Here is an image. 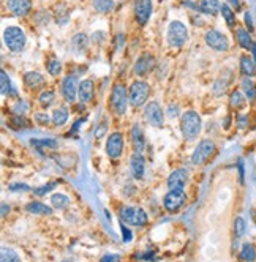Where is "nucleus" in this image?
Returning a JSON list of instances; mask_svg holds the SVG:
<instances>
[{"label": "nucleus", "instance_id": "nucleus-1", "mask_svg": "<svg viewBox=\"0 0 256 262\" xmlns=\"http://www.w3.org/2000/svg\"><path fill=\"white\" fill-rule=\"evenodd\" d=\"M180 128H182V135L188 141L195 139L199 135V131H201V117L195 111H187L182 115Z\"/></svg>", "mask_w": 256, "mask_h": 262}, {"label": "nucleus", "instance_id": "nucleus-2", "mask_svg": "<svg viewBox=\"0 0 256 262\" xmlns=\"http://www.w3.org/2000/svg\"><path fill=\"white\" fill-rule=\"evenodd\" d=\"M5 45L11 52H21L25 46V34L19 27H8L4 32Z\"/></svg>", "mask_w": 256, "mask_h": 262}, {"label": "nucleus", "instance_id": "nucleus-3", "mask_svg": "<svg viewBox=\"0 0 256 262\" xmlns=\"http://www.w3.org/2000/svg\"><path fill=\"white\" fill-rule=\"evenodd\" d=\"M130 101V96L126 93V89L122 84H116L111 92V108L117 115H123L126 111V105Z\"/></svg>", "mask_w": 256, "mask_h": 262}, {"label": "nucleus", "instance_id": "nucleus-4", "mask_svg": "<svg viewBox=\"0 0 256 262\" xmlns=\"http://www.w3.org/2000/svg\"><path fill=\"white\" fill-rule=\"evenodd\" d=\"M188 38V30L182 22L173 21L168 27V43L173 48H180Z\"/></svg>", "mask_w": 256, "mask_h": 262}, {"label": "nucleus", "instance_id": "nucleus-5", "mask_svg": "<svg viewBox=\"0 0 256 262\" xmlns=\"http://www.w3.org/2000/svg\"><path fill=\"white\" fill-rule=\"evenodd\" d=\"M120 220L125 224H132V226H144L149 220L147 213L138 209V207H123L120 210Z\"/></svg>", "mask_w": 256, "mask_h": 262}, {"label": "nucleus", "instance_id": "nucleus-6", "mask_svg": "<svg viewBox=\"0 0 256 262\" xmlns=\"http://www.w3.org/2000/svg\"><path fill=\"white\" fill-rule=\"evenodd\" d=\"M150 93V89L146 82L142 81H135L130 87V103L133 108H139L147 101V96Z\"/></svg>", "mask_w": 256, "mask_h": 262}, {"label": "nucleus", "instance_id": "nucleus-7", "mask_svg": "<svg viewBox=\"0 0 256 262\" xmlns=\"http://www.w3.org/2000/svg\"><path fill=\"white\" fill-rule=\"evenodd\" d=\"M215 152V144L209 139H204L198 144V147L195 149L191 155V163L193 165H204L207 163V159Z\"/></svg>", "mask_w": 256, "mask_h": 262}, {"label": "nucleus", "instance_id": "nucleus-8", "mask_svg": "<svg viewBox=\"0 0 256 262\" xmlns=\"http://www.w3.org/2000/svg\"><path fill=\"white\" fill-rule=\"evenodd\" d=\"M206 43H207L209 48L215 49L218 52H225V51L230 49V40H228V37L218 30H209L206 34Z\"/></svg>", "mask_w": 256, "mask_h": 262}, {"label": "nucleus", "instance_id": "nucleus-9", "mask_svg": "<svg viewBox=\"0 0 256 262\" xmlns=\"http://www.w3.org/2000/svg\"><path fill=\"white\" fill-rule=\"evenodd\" d=\"M187 196H185L183 190H171L166 196H165V209L169 210V212H177L182 206Z\"/></svg>", "mask_w": 256, "mask_h": 262}, {"label": "nucleus", "instance_id": "nucleus-10", "mask_svg": "<svg viewBox=\"0 0 256 262\" xmlns=\"http://www.w3.org/2000/svg\"><path fill=\"white\" fill-rule=\"evenodd\" d=\"M144 117L152 126H163V111L158 103H149L144 111Z\"/></svg>", "mask_w": 256, "mask_h": 262}, {"label": "nucleus", "instance_id": "nucleus-11", "mask_svg": "<svg viewBox=\"0 0 256 262\" xmlns=\"http://www.w3.org/2000/svg\"><path fill=\"white\" fill-rule=\"evenodd\" d=\"M123 152V138L120 133H112L106 141V153L111 158H119Z\"/></svg>", "mask_w": 256, "mask_h": 262}, {"label": "nucleus", "instance_id": "nucleus-12", "mask_svg": "<svg viewBox=\"0 0 256 262\" xmlns=\"http://www.w3.org/2000/svg\"><path fill=\"white\" fill-rule=\"evenodd\" d=\"M152 14V2L150 0H136L135 4V16L141 25H146Z\"/></svg>", "mask_w": 256, "mask_h": 262}, {"label": "nucleus", "instance_id": "nucleus-13", "mask_svg": "<svg viewBox=\"0 0 256 262\" xmlns=\"http://www.w3.org/2000/svg\"><path fill=\"white\" fill-rule=\"evenodd\" d=\"M78 89H79V84H78V79L76 76H67L62 82V95L63 98L68 101V103H73L76 100V93H78Z\"/></svg>", "mask_w": 256, "mask_h": 262}, {"label": "nucleus", "instance_id": "nucleus-14", "mask_svg": "<svg viewBox=\"0 0 256 262\" xmlns=\"http://www.w3.org/2000/svg\"><path fill=\"white\" fill-rule=\"evenodd\" d=\"M155 67V59L152 54L144 52L135 63V73L138 76H146L147 73H150Z\"/></svg>", "mask_w": 256, "mask_h": 262}, {"label": "nucleus", "instance_id": "nucleus-15", "mask_svg": "<svg viewBox=\"0 0 256 262\" xmlns=\"http://www.w3.org/2000/svg\"><path fill=\"white\" fill-rule=\"evenodd\" d=\"M188 180L187 169H177L168 177V188L169 190H182Z\"/></svg>", "mask_w": 256, "mask_h": 262}, {"label": "nucleus", "instance_id": "nucleus-16", "mask_svg": "<svg viewBox=\"0 0 256 262\" xmlns=\"http://www.w3.org/2000/svg\"><path fill=\"white\" fill-rule=\"evenodd\" d=\"M7 5H8V10L13 14H16V16H27L32 8L30 0H8Z\"/></svg>", "mask_w": 256, "mask_h": 262}, {"label": "nucleus", "instance_id": "nucleus-17", "mask_svg": "<svg viewBox=\"0 0 256 262\" xmlns=\"http://www.w3.org/2000/svg\"><path fill=\"white\" fill-rule=\"evenodd\" d=\"M78 96L81 100V103H89V101L93 98V82L90 79H85V81L79 82Z\"/></svg>", "mask_w": 256, "mask_h": 262}, {"label": "nucleus", "instance_id": "nucleus-18", "mask_svg": "<svg viewBox=\"0 0 256 262\" xmlns=\"http://www.w3.org/2000/svg\"><path fill=\"white\" fill-rule=\"evenodd\" d=\"M130 168H132V174H133L135 179H142V176H144V169H146V163H144V158L141 156V153L136 152V155L132 156Z\"/></svg>", "mask_w": 256, "mask_h": 262}, {"label": "nucleus", "instance_id": "nucleus-19", "mask_svg": "<svg viewBox=\"0 0 256 262\" xmlns=\"http://www.w3.org/2000/svg\"><path fill=\"white\" fill-rule=\"evenodd\" d=\"M236 37H237V43L240 45V48H244L247 51L253 49V40H251V34L248 28H237L236 30Z\"/></svg>", "mask_w": 256, "mask_h": 262}, {"label": "nucleus", "instance_id": "nucleus-20", "mask_svg": "<svg viewBox=\"0 0 256 262\" xmlns=\"http://www.w3.org/2000/svg\"><path fill=\"white\" fill-rule=\"evenodd\" d=\"M24 82H25V85L28 87V89L37 90L43 84H45V78H43L37 71H28L27 75L24 76Z\"/></svg>", "mask_w": 256, "mask_h": 262}, {"label": "nucleus", "instance_id": "nucleus-21", "mask_svg": "<svg viewBox=\"0 0 256 262\" xmlns=\"http://www.w3.org/2000/svg\"><path fill=\"white\" fill-rule=\"evenodd\" d=\"M132 141L135 145V150L138 153H142V150L146 147V141H144V135H142V129L139 125H135L132 129Z\"/></svg>", "mask_w": 256, "mask_h": 262}, {"label": "nucleus", "instance_id": "nucleus-22", "mask_svg": "<svg viewBox=\"0 0 256 262\" xmlns=\"http://www.w3.org/2000/svg\"><path fill=\"white\" fill-rule=\"evenodd\" d=\"M240 71H242V75L247 76V78H251L256 75V62L254 59H251V57H247L244 55L240 59Z\"/></svg>", "mask_w": 256, "mask_h": 262}, {"label": "nucleus", "instance_id": "nucleus-23", "mask_svg": "<svg viewBox=\"0 0 256 262\" xmlns=\"http://www.w3.org/2000/svg\"><path fill=\"white\" fill-rule=\"evenodd\" d=\"M73 48H75V51L78 52V54H82V52H85L87 51V46H89V38L85 37L84 34H78V35H75V38H73Z\"/></svg>", "mask_w": 256, "mask_h": 262}, {"label": "nucleus", "instance_id": "nucleus-24", "mask_svg": "<svg viewBox=\"0 0 256 262\" xmlns=\"http://www.w3.org/2000/svg\"><path fill=\"white\" fill-rule=\"evenodd\" d=\"M27 212H30V213H35V215H49L52 210L51 207H48L46 204H41V202H30V204H27Z\"/></svg>", "mask_w": 256, "mask_h": 262}, {"label": "nucleus", "instance_id": "nucleus-25", "mask_svg": "<svg viewBox=\"0 0 256 262\" xmlns=\"http://www.w3.org/2000/svg\"><path fill=\"white\" fill-rule=\"evenodd\" d=\"M201 11L204 14H210V16H213L217 11H220L218 0H203V2H201Z\"/></svg>", "mask_w": 256, "mask_h": 262}, {"label": "nucleus", "instance_id": "nucleus-26", "mask_svg": "<svg viewBox=\"0 0 256 262\" xmlns=\"http://www.w3.org/2000/svg\"><path fill=\"white\" fill-rule=\"evenodd\" d=\"M67 120H68V111L65 108H59V109H55L52 112V122H54V125L62 126V125L67 123Z\"/></svg>", "mask_w": 256, "mask_h": 262}, {"label": "nucleus", "instance_id": "nucleus-27", "mask_svg": "<svg viewBox=\"0 0 256 262\" xmlns=\"http://www.w3.org/2000/svg\"><path fill=\"white\" fill-rule=\"evenodd\" d=\"M220 11H221V14H223V18H225V21H226V24L230 25V27H234V24H236V14H234V10L230 7V5H221L220 7Z\"/></svg>", "mask_w": 256, "mask_h": 262}, {"label": "nucleus", "instance_id": "nucleus-28", "mask_svg": "<svg viewBox=\"0 0 256 262\" xmlns=\"http://www.w3.org/2000/svg\"><path fill=\"white\" fill-rule=\"evenodd\" d=\"M93 8L98 13L106 14V13L112 11V8H114V0H95V2H93Z\"/></svg>", "mask_w": 256, "mask_h": 262}, {"label": "nucleus", "instance_id": "nucleus-29", "mask_svg": "<svg viewBox=\"0 0 256 262\" xmlns=\"http://www.w3.org/2000/svg\"><path fill=\"white\" fill-rule=\"evenodd\" d=\"M239 257L242 260H254L256 259V251H254V246L251 243H245L244 246H242L240 250V254Z\"/></svg>", "mask_w": 256, "mask_h": 262}, {"label": "nucleus", "instance_id": "nucleus-30", "mask_svg": "<svg viewBox=\"0 0 256 262\" xmlns=\"http://www.w3.org/2000/svg\"><path fill=\"white\" fill-rule=\"evenodd\" d=\"M242 87H244V90H245V95L250 101H253L256 98V85L250 81V79H244L242 81Z\"/></svg>", "mask_w": 256, "mask_h": 262}, {"label": "nucleus", "instance_id": "nucleus-31", "mask_svg": "<svg viewBox=\"0 0 256 262\" xmlns=\"http://www.w3.org/2000/svg\"><path fill=\"white\" fill-rule=\"evenodd\" d=\"M51 202L55 209H65L68 204H70V199L65 196V194H54L51 198Z\"/></svg>", "mask_w": 256, "mask_h": 262}, {"label": "nucleus", "instance_id": "nucleus-32", "mask_svg": "<svg viewBox=\"0 0 256 262\" xmlns=\"http://www.w3.org/2000/svg\"><path fill=\"white\" fill-rule=\"evenodd\" d=\"M231 105L236 109H240V108L245 106V98H244V95H242L239 90H236V92L231 93Z\"/></svg>", "mask_w": 256, "mask_h": 262}, {"label": "nucleus", "instance_id": "nucleus-33", "mask_svg": "<svg viewBox=\"0 0 256 262\" xmlns=\"http://www.w3.org/2000/svg\"><path fill=\"white\" fill-rule=\"evenodd\" d=\"M40 103H41V106H43V108L51 106V105L54 103V92H51V90L43 92V93L40 95Z\"/></svg>", "mask_w": 256, "mask_h": 262}, {"label": "nucleus", "instance_id": "nucleus-34", "mask_svg": "<svg viewBox=\"0 0 256 262\" xmlns=\"http://www.w3.org/2000/svg\"><path fill=\"white\" fill-rule=\"evenodd\" d=\"M46 68H48V71H49V75L57 76V75H59V73H60V70H62V65H60V62H59V60L51 59V60L46 63Z\"/></svg>", "mask_w": 256, "mask_h": 262}, {"label": "nucleus", "instance_id": "nucleus-35", "mask_svg": "<svg viewBox=\"0 0 256 262\" xmlns=\"http://www.w3.org/2000/svg\"><path fill=\"white\" fill-rule=\"evenodd\" d=\"M18 260H19V256L13 250L2 248V262H18Z\"/></svg>", "mask_w": 256, "mask_h": 262}, {"label": "nucleus", "instance_id": "nucleus-36", "mask_svg": "<svg viewBox=\"0 0 256 262\" xmlns=\"http://www.w3.org/2000/svg\"><path fill=\"white\" fill-rule=\"evenodd\" d=\"M245 221H244V218H236V221H234V232H236V237H242L245 234Z\"/></svg>", "mask_w": 256, "mask_h": 262}, {"label": "nucleus", "instance_id": "nucleus-37", "mask_svg": "<svg viewBox=\"0 0 256 262\" xmlns=\"http://www.w3.org/2000/svg\"><path fill=\"white\" fill-rule=\"evenodd\" d=\"M0 78H2V93L4 95H10L11 92V81L8 78V75L5 71H2V75H0Z\"/></svg>", "mask_w": 256, "mask_h": 262}, {"label": "nucleus", "instance_id": "nucleus-38", "mask_svg": "<svg viewBox=\"0 0 256 262\" xmlns=\"http://www.w3.org/2000/svg\"><path fill=\"white\" fill-rule=\"evenodd\" d=\"M55 185H57V182H52V183H48V185L41 186V188H35V190H34V193H35V194H38V196H43V194L49 193L51 190H54V188H55Z\"/></svg>", "mask_w": 256, "mask_h": 262}, {"label": "nucleus", "instance_id": "nucleus-39", "mask_svg": "<svg viewBox=\"0 0 256 262\" xmlns=\"http://www.w3.org/2000/svg\"><path fill=\"white\" fill-rule=\"evenodd\" d=\"M11 126H14V128H27L28 126V122L24 119V117H19V115H16V117H13V120H11Z\"/></svg>", "mask_w": 256, "mask_h": 262}, {"label": "nucleus", "instance_id": "nucleus-40", "mask_svg": "<svg viewBox=\"0 0 256 262\" xmlns=\"http://www.w3.org/2000/svg\"><path fill=\"white\" fill-rule=\"evenodd\" d=\"M237 171H239V180H240V183H244V177H245L244 159H239V161H237Z\"/></svg>", "mask_w": 256, "mask_h": 262}, {"label": "nucleus", "instance_id": "nucleus-41", "mask_svg": "<svg viewBox=\"0 0 256 262\" xmlns=\"http://www.w3.org/2000/svg\"><path fill=\"white\" fill-rule=\"evenodd\" d=\"M32 145H41V147H55V141L46 139V141H32Z\"/></svg>", "mask_w": 256, "mask_h": 262}, {"label": "nucleus", "instance_id": "nucleus-42", "mask_svg": "<svg viewBox=\"0 0 256 262\" xmlns=\"http://www.w3.org/2000/svg\"><path fill=\"white\" fill-rule=\"evenodd\" d=\"M10 190L11 191H28V190H30V188H28L27 185H24V183H14V185H11L10 186Z\"/></svg>", "mask_w": 256, "mask_h": 262}, {"label": "nucleus", "instance_id": "nucleus-43", "mask_svg": "<svg viewBox=\"0 0 256 262\" xmlns=\"http://www.w3.org/2000/svg\"><path fill=\"white\" fill-rule=\"evenodd\" d=\"M35 120L41 125H46L49 122V117H48V114H37L35 115Z\"/></svg>", "mask_w": 256, "mask_h": 262}, {"label": "nucleus", "instance_id": "nucleus-44", "mask_svg": "<svg viewBox=\"0 0 256 262\" xmlns=\"http://www.w3.org/2000/svg\"><path fill=\"white\" fill-rule=\"evenodd\" d=\"M120 229H122V234H123V240L125 242H130L132 240V232L126 229L125 224H120Z\"/></svg>", "mask_w": 256, "mask_h": 262}, {"label": "nucleus", "instance_id": "nucleus-45", "mask_svg": "<svg viewBox=\"0 0 256 262\" xmlns=\"http://www.w3.org/2000/svg\"><path fill=\"white\" fill-rule=\"evenodd\" d=\"M25 109H27V105L24 103V101H18V105L14 106V111H16L18 114H24Z\"/></svg>", "mask_w": 256, "mask_h": 262}, {"label": "nucleus", "instance_id": "nucleus-46", "mask_svg": "<svg viewBox=\"0 0 256 262\" xmlns=\"http://www.w3.org/2000/svg\"><path fill=\"white\" fill-rule=\"evenodd\" d=\"M245 25H247V28L250 32L253 30V21H251V14L250 13H245Z\"/></svg>", "mask_w": 256, "mask_h": 262}, {"label": "nucleus", "instance_id": "nucleus-47", "mask_svg": "<svg viewBox=\"0 0 256 262\" xmlns=\"http://www.w3.org/2000/svg\"><path fill=\"white\" fill-rule=\"evenodd\" d=\"M136 257H139V259H150V260H153V259H155V254H153V253H146V254H138Z\"/></svg>", "mask_w": 256, "mask_h": 262}, {"label": "nucleus", "instance_id": "nucleus-48", "mask_svg": "<svg viewBox=\"0 0 256 262\" xmlns=\"http://www.w3.org/2000/svg\"><path fill=\"white\" fill-rule=\"evenodd\" d=\"M228 2H230L231 5H233V8H236V11H240V2H239V0H228Z\"/></svg>", "mask_w": 256, "mask_h": 262}, {"label": "nucleus", "instance_id": "nucleus-49", "mask_svg": "<svg viewBox=\"0 0 256 262\" xmlns=\"http://www.w3.org/2000/svg\"><path fill=\"white\" fill-rule=\"evenodd\" d=\"M247 117H245V115H242V117H239V126L240 128H245L247 126Z\"/></svg>", "mask_w": 256, "mask_h": 262}, {"label": "nucleus", "instance_id": "nucleus-50", "mask_svg": "<svg viewBox=\"0 0 256 262\" xmlns=\"http://www.w3.org/2000/svg\"><path fill=\"white\" fill-rule=\"evenodd\" d=\"M119 259H120L119 256H111V254H108V256H105L102 260H103V262H106V260H119Z\"/></svg>", "mask_w": 256, "mask_h": 262}, {"label": "nucleus", "instance_id": "nucleus-51", "mask_svg": "<svg viewBox=\"0 0 256 262\" xmlns=\"http://www.w3.org/2000/svg\"><path fill=\"white\" fill-rule=\"evenodd\" d=\"M81 123H82V120H78V122L75 123V126H73V129H71V131H70V135H75V133H76V129H78V128L81 126Z\"/></svg>", "mask_w": 256, "mask_h": 262}, {"label": "nucleus", "instance_id": "nucleus-52", "mask_svg": "<svg viewBox=\"0 0 256 262\" xmlns=\"http://www.w3.org/2000/svg\"><path fill=\"white\" fill-rule=\"evenodd\" d=\"M7 212H10V207L7 206V204H4V206H2V216H5Z\"/></svg>", "mask_w": 256, "mask_h": 262}, {"label": "nucleus", "instance_id": "nucleus-53", "mask_svg": "<svg viewBox=\"0 0 256 262\" xmlns=\"http://www.w3.org/2000/svg\"><path fill=\"white\" fill-rule=\"evenodd\" d=\"M251 51H253V54H254V62H256V45H253V49H251Z\"/></svg>", "mask_w": 256, "mask_h": 262}]
</instances>
